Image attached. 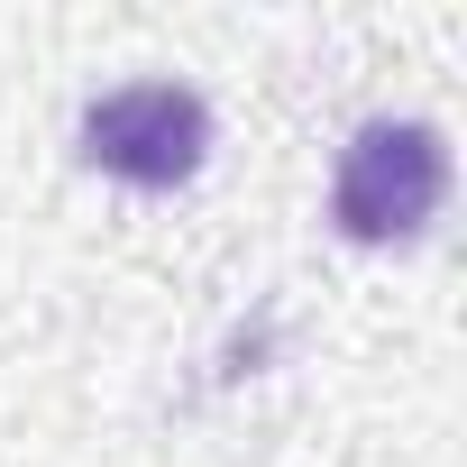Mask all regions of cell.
<instances>
[{
  "instance_id": "7a4b0ae2",
  "label": "cell",
  "mask_w": 467,
  "mask_h": 467,
  "mask_svg": "<svg viewBox=\"0 0 467 467\" xmlns=\"http://www.w3.org/2000/svg\"><path fill=\"white\" fill-rule=\"evenodd\" d=\"M202 147H211V110H202L192 83H119V92H101L83 110V156L101 174L138 183V192L192 183Z\"/></svg>"
},
{
  "instance_id": "6da1fadb",
  "label": "cell",
  "mask_w": 467,
  "mask_h": 467,
  "mask_svg": "<svg viewBox=\"0 0 467 467\" xmlns=\"http://www.w3.org/2000/svg\"><path fill=\"white\" fill-rule=\"evenodd\" d=\"M449 202V138L431 119H367L348 147H339V174H330V220L339 239H421Z\"/></svg>"
}]
</instances>
